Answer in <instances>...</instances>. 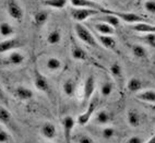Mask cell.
<instances>
[{
    "mask_svg": "<svg viewBox=\"0 0 155 143\" xmlns=\"http://www.w3.org/2000/svg\"><path fill=\"white\" fill-rule=\"evenodd\" d=\"M0 103H2V104H5V105H8V98H7L6 93H5V91L2 90L1 85H0Z\"/></svg>",
    "mask_w": 155,
    "mask_h": 143,
    "instance_id": "39",
    "label": "cell"
},
{
    "mask_svg": "<svg viewBox=\"0 0 155 143\" xmlns=\"http://www.w3.org/2000/svg\"><path fill=\"white\" fill-rule=\"evenodd\" d=\"M131 30L136 31L138 33L147 34V33H155V25L150 24L147 22H140L136 24H131Z\"/></svg>",
    "mask_w": 155,
    "mask_h": 143,
    "instance_id": "18",
    "label": "cell"
},
{
    "mask_svg": "<svg viewBox=\"0 0 155 143\" xmlns=\"http://www.w3.org/2000/svg\"><path fill=\"white\" fill-rule=\"evenodd\" d=\"M61 124H62V129H64V141L66 143H71L72 132H73L74 126L77 124V120L72 116H64L61 120Z\"/></svg>",
    "mask_w": 155,
    "mask_h": 143,
    "instance_id": "6",
    "label": "cell"
},
{
    "mask_svg": "<svg viewBox=\"0 0 155 143\" xmlns=\"http://www.w3.org/2000/svg\"><path fill=\"white\" fill-rule=\"evenodd\" d=\"M14 34V28L10 23L1 22L0 23V36L5 38H9Z\"/></svg>",
    "mask_w": 155,
    "mask_h": 143,
    "instance_id": "29",
    "label": "cell"
},
{
    "mask_svg": "<svg viewBox=\"0 0 155 143\" xmlns=\"http://www.w3.org/2000/svg\"><path fill=\"white\" fill-rule=\"evenodd\" d=\"M115 133H116V131H115V129H114L113 127H105L102 130V137L105 140H110L111 138H114Z\"/></svg>",
    "mask_w": 155,
    "mask_h": 143,
    "instance_id": "34",
    "label": "cell"
},
{
    "mask_svg": "<svg viewBox=\"0 0 155 143\" xmlns=\"http://www.w3.org/2000/svg\"><path fill=\"white\" fill-rule=\"evenodd\" d=\"M150 108H151V109L154 110V111H155V105H150Z\"/></svg>",
    "mask_w": 155,
    "mask_h": 143,
    "instance_id": "41",
    "label": "cell"
},
{
    "mask_svg": "<svg viewBox=\"0 0 155 143\" xmlns=\"http://www.w3.org/2000/svg\"><path fill=\"white\" fill-rule=\"evenodd\" d=\"M137 99L149 105H155V91L154 90H144L136 94Z\"/></svg>",
    "mask_w": 155,
    "mask_h": 143,
    "instance_id": "16",
    "label": "cell"
},
{
    "mask_svg": "<svg viewBox=\"0 0 155 143\" xmlns=\"http://www.w3.org/2000/svg\"><path fill=\"white\" fill-rule=\"evenodd\" d=\"M94 28L97 33L101 34V35H110L113 36L114 33H115V28L109 25L106 22H96L94 24Z\"/></svg>",
    "mask_w": 155,
    "mask_h": 143,
    "instance_id": "19",
    "label": "cell"
},
{
    "mask_svg": "<svg viewBox=\"0 0 155 143\" xmlns=\"http://www.w3.org/2000/svg\"><path fill=\"white\" fill-rule=\"evenodd\" d=\"M144 9L150 13H155V0H147L144 3Z\"/></svg>",
    "mask_w": 155,
    "mask_h": 143,
    "instance_id": "37",
    "label": "cell"
},
{
    "mask_svg": "<svg viewBox=\"0 0 155 143\" xmlns=\"http://www.w3.org/2000/svg\"><path fill=\"white\" fill-rule=\"evenodd\" d=\"M113 120V116L109 111L105 109H102L100 111H97L94 116V121L95 124L101 125V126H106V125H109Z\"/></svg>",
    "mask_w": 155,
    "mask_h": 143,
    "instance_id": "15",
    "label": "cell"
},
{
    "mask_svg": "<svg viewBox=\"0 0 155 143\" xmlns=\"http://www.w3.org/2000/svg\"><path fill=\"white\" fill-rule=\"evenodd\" d=\"M48 18H49V13L47 11H44V10H41V11H37L34 13L33 15V23L36 28H41L45 23L47 22Z\"/></svg>",
    "mask_w": 155,
    "mask_h": 143,
    "instance_id": "22",
    "label": "cell"
},
{
    "mask_svg": "<svg viewBox=\"0 0 155 143\" xmlns=\"http://www.w3.org/2000/svg\"><path fill=\"white\" fill-rule=\"evenodd\" d=\"M74 31L78 36V38L80 39L81 42H83L84 44L89 45V46H91V47H96V48L100 47V44H98L96 37H95L91 31L86 28V26H84L82 23H75Z\"/></svg>",
    "mask_w": 155,
    "mask_h": 143,
    "instance_id": "1",
    "label": "cell"
},
{
    "mask_svg": "<svg viewBox=\"0 0 155 143\" xmlns=\"http://www.w3.org/2000/svg\"><path fill=\"white\" fill-rule=\"evenodd\" d=\"M110 73L113 78L116 81L121 83L124 80V73H122V68L118 62H114L110 66Z\"/></svg>",
    "mask_w": 155,
    "mask_h": 143,
    "instance_id": "27",
    "label": "cell"
},
{
    "mask_svg": "<svg viewBox=\"0 0 155 143\" xmlns=\"http://www.w3.org/2000/svg\"><path fill=\"white\" fill-rule=\"evenodd\" d=\"M127 88L130 93L137 94V93H139V92L142 91V88H143V83H142V81L140 80V79L133 77V78H131V79H129V81H128Z\"/></svg>",
    "mask_w": 155,
    "mask_h": 143,
    "instance_id": "23",
    "label": "cell"
},
{
    "mask_svg": "<svg viewBox=\"0 0 155 143\" xmlns=\"http://www.w3.org/2000/svg\"><path fill=\"white\" fill-rule=\"evenodd\" d=\"M22 46V42L19 38H6L5 41L0 42V55L8 54L12 50H17Z\"/></svg>",
    "mask_w": 155,
    "mask_h": 143,
    "instance_id": "10",
    "label": "cell"
},
{
    "mask_svg": "<svg viewBox=\"0 0 155 143\" xmlns=\"http://www.w3.org/2000/svg\"><path fill=\"white\" fill-rule=\"evenodd\" d=\"M70 3L73 8H87V9H95L101 12L103 7H101L98 3H96L93 0H69Z\"/></svg>",
    "mask_w": 155,
    "mask_h": 143,
    "instance_id": "13",
    "label": "cell"
},
{
    "mask_svg": "<svg viewBox=\"0 0 155 143\" xmlns=\"http://www.w3.org/2000/svg\"><path fill=\"white\" fill-rule=\"evenodd\" d=\"M24 61H25L24 54H22L19 50H12V52H8V56L3 59L2 62L3 65H7V66L17 67V66H21Z\"/></svg>",
    "mask_w": 155,
    "mask_h": 143,
    "instance_id": "9",
    "label": "cell"
},
{
    "mask_svg": "<svg viewBox=\"0 0 155 143\" xmlns=\"http://www.w3.org/2000/svg\"><path fill=\"white\" fill-rule=\"evenodd\" d=\"M68 0H43L45 6L50 7L54 9H62L67 6Z\"/></svg>",
    "mask_w": 155,
    "mask_h": 143,
    "instance_id": "30",
    "label": "cell"
},
{
    "mask_svg": "<svg viewBox=\"0 0 155 143\" xmlns=\"http://www.w3.org/2000/svg\"><path fill=\"white\" fill-rule=\"evenodd\" d=\"M62 91H64L66 96H74L75 91H77V84H75L74 80L73 79H67V80H64V82L62 83Z\"/></svg>",
    "mask_w": 155,
    "mask_h": 143,
    "instance_id": "21",
    "label": "cell"
},
{
    "mask_svg": "<svg viewBox=\"0 0 155 143\" xmlns=\"http://www.w3.org/2000/svg\"><path fill=\"white\" fill-rule=\"evenodd\" d=\"M12 137L7 130L0 128V143H11Z\"/></svg>",
    "mask_w": 155,
    "mask_h": 143,
    "instance_id": "35",
    "label": "cell"
},
{
    "mask_svg": "<svg viewBox=\"0 0 155 143\" xmlns=\"http://www.w3.org/2000/svg\"><path fill=\"white\" fill-rule=\"evenodd\" d=\"M98 103H100V101H98L97 97H92L91 101L87 103V107H86L85 111L80 114L75 119L77 124L79 126H85V125L89 124L91 118L93 117V114L95 113V110H96L97 106H98Z\"/></svg>",
    "mask_w": 155,
    "mask_h": 143,
    "instance_id": "3",
    "label": "cell"
},
{
    "mask_svg": "<svg viewBox=\"0 0 155 143\" xmlns=\"http://www.w3.org/2000/svg\"><path fill=\"white\" fill-rule=\"evenodd\" d=\"M70 52H71L72 58L75 59V60H79V61L90 60V57H89V55H87V52H86L82 47H80L79 45L75 44V43H72L71 44V49H70Z\"/></svg>",
    "mask_w": 155,
    "mask_h": 143,
    "instance_id": "14",
    "label": "cell"
},
{
    "mask_svg": "<svg viewBox=\"0 0 155 143\" xmlns=\"http://www.w3.org/2000/svg\"><path fill=\"white\" fill-rule=\"evenodd\" d=\"M131 52H132V55L136 58H138V59H147V50L142 45H132L131 46Z\"/></svg>",
    "mask_w": 155,
    "mask_h": 143,
    "instance_id": "26",
    "label": "cell"
},
{
    "mask_svg": "<svg viewBox=\"0 0 155 143\" xmlns=\"http://www.w3.org/2000/svg\"><path fill=\"white\" fill-rule=\"evenodd\" d=\"M95 88H96V82H95V78L93 75H89L84 81L83 85V102L89 103L91 98L93 97L95 93Z\"/></svg>",
    "mask_w": 155,
    "mask_h": 143,
    "instance_id": "8",
    "label": "cell"
},
{
    "mask_svg": "<svg viewBox=\"0 0 155 143\" xmlns=\"http://www.w3.org/2000/svg\"><path fill=\"white\" fill-rule=\"evenodd\" d=\"M139 38L147 46L151 47V48H155V33L142 34L141 36H139Z\"/></svg>",
    "mask_w": 155,
    "mask_h": 143,
    "instance_id": "31",
    "label": "cell"
},
{
    "mask_svg": "<svg viewBox=\"0 0 155 143\" xmlns=\"http://www.w3.org/2000/svg\"><path fill=\"white\" fill-rule=\"evenodd\" d=\"M6 10L11 19L19 23L22 22L23 18H24V10L17 0H7Z\"/></svg>",
    "mask_w": 155,
    "mask_h": 143,
    "instance_id": "5",
    "label": "cell"
},
{
    "mask_svg": "<svg viewBox=\"0 0 155 143\" xmlns=\"http://www.w3.org/2000/svg\"><path fill=\"white\" fill-rule=\"evenodd\" d=\"M113 91H114V83L110 82V81H106L101 86V94L104 97L110 96Z\"/></svg>",
    "mask_w": 155,
    "mask_h": 143,
    "instance_id": "32",
    "label": "cell"
},
{
    "mask_svg": "<svg viewBox=\"0 0 155 143\" xmlns=\"http://www.w3.org/2000/svg\"><path fill=\"white\" fill-rule=\"evenodd\" d=\"M98 13H100L98 10L87 8H73L70 10L71 18L77 23H82L83 21H86L87 19L94 17V15H97Z\"/></svg>",
    "mask_w": 155,
    "mask_h": 143,
    "instance_id": "4",
    "label": "cell"
},
{
    "mask_svg": "<svg viewBox=\"0 0 155 143\" xmlns=\"http://www.w3.org/2000/svg\"><path fill=\"white\" fill-rule=\"evenodd\" d=\"M125 143H144V140L141 137H138V135H133V137L129 138Z\"/></svg>",
    "mask_w": 155,
    "mask_h": 143,
    "instance_id": "38",
    "label": "cell"
},
{
    "mask_svg": "<svg viewBox=\"0 0 155 143\" xmlns=\"http://www.w3.org/2000/svg\"><path fill=\"white\" fill-rule=\"evenodd\" d=\"M145 143H155V135H153V137L150 138L149 140H147Z\"/></svg>",
    "mask_w": 155,
    "mask_h": 143,
    "instance_id": "40",
    "label": "cell"
},
{
    "mask_svg": "<svg viewBox=\"0 0 155 143\" xmlns=\"http://www.w3.org/2000/svg\"><path fill=\"white\" fill-rule=\"evenodd\" d=\"M127 121L130 127L137 128V127L141 125V116H140V114L136 109L131 108V109L128 110L127 113Z\"/></svg>",
    "mask_w": 155,
    "mask_h": 143,
    "instance_id": "20",
    "label": "cell"
},
{
    "mask_svg": "<svg viewBox=\"0 0 155 143\" xmlns=\"http://www.w3.org/2000/svg\"><path fill=\"white\" fill-rule=\"evenodd\" d=\"M77 142L78 143H95L94 140H93L90 135H85V133H80V135H78Z\"/></svg>",
    "mask_w": 155,
    "mask_h": 143,
    "instance_id": "36",
    "label": "cell"
},
{
    "mask_svg": "<svg viewBox=\"0 0 155 143\" xmlns=\"http://www.w3.org/2000/svg\"><path fill=\"white\" fill-rule=\"evenodd\" d=\"M46 67L49 71L51 72H56V71H59L61 68H62V62H61L60 59L56 57H49L46 60Z\"/></svg>",
    "mask_w": 155,
    "mask_h": 143,
    "instance_id": "25",
    "label": "cell"
},
{
    "mask_svg": "<svg viewBox=\"0 0 155 143\" xmlns=\"http://www.w3.org/2000/svg\"><path fill=\"white\" fill-rule=\"evenodd\" d=\"M13 95L17 97L19 101L22 102H28L30 99H32L34 97V93L31 88H26V86H17L13 90Z\"/></svg>",
    "mask_w": 155,
    "mask_h": 143,
    "instance_id": "11",
    "label": "cell"
},
{
    "mask_svg": "<svg viewBox=\"0 0 155 143\" xmlns=\"http://www.w3.org/2000/svg\"><path fill=\"white\" fill-rule=\"evenodd\" d=\"M41 135L47 140H54L57 137V128L51 122H44L41 126Z\"/></svg>",
    "mask_w": 155,
    "mask_h": 143,
    "instance_id": "12",
    "label": "cell"
},
{
    "mask_svg": "<svg viewBox=\"0 0 155 143\" xmlns=\"http://www.w3.org/2000/svg\"><path fill=\"white\" fill-rule=\"evenodd\" d=\"M96 39L106 49H115L117 46L116 39L110 35H101V34H98L96 36Z\"/></svg>",
    "mask_w": 155,
    "mask_h": 143,
    "instance_id": "17",
    "label": "cell"
},
{
    "mask_svg": "<svg viewBox=\"0 0 155 143\" xmlns=\"http://www.w3.org/2000/svg\"><path fill=\"white\" fill-rule=\"evenodd\" d=\"M44 143H51V142H49V141H48V142H44Z\"/></svg>",
    "mask_w": 155,
    "mask_h": 143,
    "instance_id": "42",
    "label": "cell"
},
{
    "mask_svg": "<svg viewBox=\"0 0 155 143\" xmlns=\"http://www.w3.org/2000/svg\"><path fill=\"white\" fill-rule=\"evenodd\" d=\"M101 12L105 14H113V15H116L120 21L126 23H129V24H136V23L144 22L145 19L141 15H139L137 13H132V12H122V11H115V10H109V9L103 8L101 10Z\"/></svg>",
    "mask_w": 155,
    "mask_h": 143,
    "instance_id": "2",
    "label": "cell"
},
{
    "mask_svg": "<svg viewBox=\"0 0 155 143\" xmlns=\"http://www.w3.org/2000/svg\"><path fill=\"white\" fill-rule=\"evenodd\" d=\"M34 85H35L36 90H38L39 92H43L45 94H50L51 88H50L47 78L37 70H35V73H34Z\"/></svg>",
    "mask_w": 155,
    "mask_h": 143,
    "instance_id": "7",
    "label": "cell"
},
{
    "mask_svg": "<svg viewBox=\"0 0 155 143\" xmlns=\"http://www.w3.org/2000/svg\"><path fill=\"white\" fill-rule=\"evenodd\" d=\"M0 124L3 126H10L12 124V115L7 107L0 106Z\"/></svg>",
    "mask_w": 155,
    "mask_h": 143,
    "instance_id": "24",
    "label": "cell"
},
{
    "mask_svg": "<svg viewBox=\"0 0 155 143\" xmlns=\"http://www.w3.org/2000/svg\"><path fill=\"white\" fill-rule=\"evenodd\" d=\"M61 38H62V36H61V32L60 30H58V28H55V30H53L51 32H49V34L47 35V38H46V41H47V43L49 45H57L59 44L61 42Z\"/></svg>",
    "mask_w": 155,
    "mask_h": 143,
    "instance_id": "28",
    "label": "cell"
},
{
    "mask_svg": "<svg viewBox=\"0 0 155 143\" xmlns=\"http://www.w3.org/2000/svg\"><path fill=\"white\" fill-rule=\"evenodd\" d=\"M100 21L108 23V24L111 25L114 28H117V26H119V24H120V20L118 19L116 15H113V14H106L105 17H103Z\"/></svg>",
    "mask_w": 155,
    "mask_h": 143,
    "instance_id": "33",
    "label": "cell"
}]
</instances>
